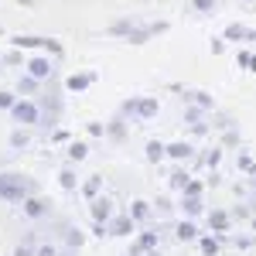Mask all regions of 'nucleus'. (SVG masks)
Listing matches in <instances>:
<instances>
[{"mask_svg":"<svg viewBox=\"0 0 256 256\" xmlns=\"http://www.w3.org/2000/svg\"><path fill=\"white\" fill-rule=\"evenodd\" d=\"M41 192V184L31 174H20V171H0V202H10L20 205L28 195Z\"/></svg>","mask_w":256,"mask_h":256,"instance_id":"obj_1","label":"nucleus"},{"mask_svg":"<svg viewBox=\"0 0 256 256\" xmlns=\"http://www.w3.org/2000/svg\"><path fill=\"white\" fill-rule=\"evenodd\" d=\"M116 113H123L126 120H137V123H147V120H154L160 113V102L158 96H130L120 102Z\"/></svg>","mask_w":256,"mask_h":256,"instance_id":"obj_2","label":"nucleus"},{"mask_svg":"<svg viewBox=\"0 0 256 256\" xmlns=\"http://www.w3.org/2000/svg\"><path fill=\"white\" fill-rule=\"evenodd\" d=\"M7 113H10V120H14V126H34V130H38L41 102H38V96H18Z\"/></svg>","mask_w":256,"mask_h":256,"instance_id":"obj_3","label":"nucleus"},{"mask_svg":"<svg viewBox=\"0 0 256 256\" xmlns=\"http://www.w3.org/2000/svg\"><path fill=\"white\" fill-rule=\"evenodd\" d=\"M14 48H24V52H48V55H55V58H65V44L58 38H44V34H18V38H10Z\"/></svg>","mask_w":256,"mask_h":256,"instance_id":"obj_4","label":"nucleus"},{"mask_svg":"<svg viewBox=\"0 0 256 256\" xmlns=\"http://www.w3.org/2000/svg\"><path fill=\"white\" fill-rule=\"evenodd\" d=\"M20 216L28 218V222H44V218L55 216V205H52V198L34 192V195H28L20 202Z\"/></svg>","mask_w":256,"mask_h":256,"instance_id":"obj_5","label":"nucleus"},{"mask_svg":"<svg viewBox=\"0 0 256 256\" xmlns=\"http://www.w3.org/2000/svg\"><path fill=\"white\" fill-rule=\"evenodd\" d=\"M55 239H58L62 250H68V253H79L82 246H86V232H82L76 222H68V218H58L55 222Z\"/></svg>","mask_w":256,"mask_h":256,"instance_id":"obj_6","label":"nucleus"},{"mask_svg":"<svg viewBox=\"0 0 256 256\" xmlns=\"http://www.w3.org/2000/svg\"><path fill=\"white\" fill-rule=\"evenodd\" d=\"M55 62H58V58H55V55H48V52H34L31 58L24 62V72H31L34 79L48 82L52 76H58V72H55Z\"/></svg>","mask_w":256,"mask_h":256,"instance_id":"obj_7","label":"nucleus"},{"mask_svg":"<svg viewBox=\"0 0 256 256\" xmlns=\"http://www.w3.org/2000/svg\"><path fill=\"white\" fill-rule=\"evenodd\" d=\"M158 246H160V229L147 226V229H137V239L130 242V253L126 256H144V253H150V250H158Z\"/></svg>","mask_w":256,"mask_h":256,"instance_id":"obj_8","label":"nucleus"},{"mask_svg":"<svg viewBox=\"0 0 256 256\" xmlns=\"http://www.w3.org/2000/svg\"><path fill=\"white\" fill-rule=\"evenodd\" d=\"M116 216V202L110 195H96L92 202H89V218L92 222H99V226H110V218Z\"/></svg>","mask_w":256,"mask_h":256,"instance_id":"obj_9","label":"nucleus"},{"mask_svg":"<svg viewBox=\"0 0 256 256\" xmlns=\"http://www.w3.org/2000/svg\"><path fill=\"white\" fill-rule=\"evenodd\" d=\"M198 154V147L192 140H171L168 144V160H174V164H192Z\"/></svg>","mask_w":256,"mask_h":256,"instance_id":"obj_10","label":"nucleus"},{"mask_svg":"<svg viewBox=\"0 0 256 256\" xmlns=\"http://www.w3.org/2000/svg\"><path fill=\"white\" fill-rule=\"evenodd\" d=\"M106 229H110V236H116V239H130L140 226L134 222V216H130V212H120V216L110 218V226H106Z\"/></svg>","mask_w":256,"mask_h":256,"instance_id":"obj_11","label":"nucleus"},{"mask_svg":"<svg viewBox=\"0 0 256 256\" xmlns=\"http://www.w3.org/2000/svg\"><path fill=\"white\" fill-rule=\"evenodd\" d=\"M96 82H99V72L86 68V72H72L62 86H65V92H86V89H92Z\"/></svg>","mask_w":256,"mask_h":256,"instance_id":"obj_12","label":"nucleus"},{"mask_svg":"<svg viewBox=\"0 0 256 256\" xmlns=\"http://www.w3.org/2000/svg\"><path fill=\"white\" fill-rule=\"evenodd\" d=\"M174 89H178V99H181V102H195V106H202V110L216 113V99L208 96L205 89H184V86H174Z\"/></svg>","mask_w":256,"mask_h":256,"instance_id":"obj_13","label":"nucleus"},{"mask_svg":"<svg viewBox=\"0 0 256 256\" xmlns=\"http://www.w3.org/2000/svg\"><path fill=\"white\" fill-rule=\"evenodd\" d=\"M205 222H208V229L218 232V236L232 232V212H226V208H208L205 212Z\"/></svg>","mask_w":256,"mask_h":256,"instance_id":"obj_14","label":"nucleus"},{"mask_svg":"<svg viewBox=\"0 0 256 256\" xmlns=\"http://www.w3.org/2000/svg\"><path fill=\"white\" fill-rule=\"evenodd\" d=\"M126 212L134 216V222H137V226H150V222H154V216H158V212H154V202H147V198H134Z\"/></svg>","mask_w":256,"mask_h":256,"instance_id":"obj_15","label":"nucleus"},{"mask_svg":"<svg viewBox=\"0 0 256 256\" xmlns=\"http://www.w3.org/2000/svg\"><path fill=\"white\" fill-rule=\"evenodd\" d=\"M222 38L229 41V44H242V41H256V31L250 28V24H239V20H232V24H226Z\"/></svg>","mask_w":256,"mask_h":256,"instance_id":"obj_16","label":"nucleus"},{"mask_svg":"<svg viewBox=\"0 0 256 256\" xmlns=\"http://www.w3.org/2000/svg\"><path fill=\"white\" fill-rule=\"evenodd\" d=\"M126 123H130V120L123 116V113L110 116V120H106V140H113V144H126V137H130Z\"/></svg>","mask_w":256,"mask_h":256,"instance_id":"obj_17","label":"nucleus"},{"mask_svg":"<svg viewBox=\"0 0 256 256\" xmlns=\"http://www.w3.org/2000/svg\"><path fill=\"white\" fill-rule=\"evenodd\" d=\"M31 140H34V126H14L10 137H7V147L10 150H28Z\"/></svg>","mask_w":256,"mask_h":256,"instance_id":"obj_18","label":"nucleus"},{"mask_svg":"<svg viewBox=\"0 0 256 256\" xmlns=\"http://www.w3.org/2000/svg\"><path fill=\"white\" fill-rule=\"evenodd\" d=\"M178 208H181V216H188V218H198V216L208 212L205 202H202V195H181L178 198Z\"/></svg>","mask_w":256,"mask_h":256,"instance_id":"obj_19","label":"nucleus"},{"mask_svg":"<svg viewBox=\"0 0 256 256\" xmlns=\"http://www.w3.org/2000/svg\"><path fill=\"white\" fill-rule=\"evenodd\" d=\"M41 89H44V82L34 79L31 72H20L18 82H14V92H18V96H38Z\"/></svg>","mask_w":256,"mask_h":256,"instance_id":"obj_20","label":"nucleus"},{"mask_svg":"<svg viewBox=\"0 0 256 256\" xmlns=\"http://www.w3.org/2000/svg\"><path fill=\"white\" fill-rule=\"evenodd\" d=\"M198 236H202V229H198L195 218L184 216V218L174 226V239H178V242H198Z\"/></svg>","mask_w":256,"mask_h":256,"instance_id":"obj_21","label":"nucleus"},{"mask_svg":"<svg viewBox=\"0 0 256 256\" xmlns=\"http://www.w3.org/2000/svg\"><path fill=\"white\" fill-rule=\"evenodd\" d=\"M137 24H140V18H120V20H113V24L106 28V34H110V38L126 41V38H130V31H134Z\"/></svg>","mask_w":256,"mask_h":256,"instance_id":"obj_22","label":"nucleus"},{"mask_svg":"<svg viewBox=\"0 0 256 256\" xmlns=\"http://www.w3.org/2000/svg\"><path fill=\"white\" fill-rule=\"evenodd\" d=\"M58 184L62 188H65V192H68V195H76V192H79V174H76V164H72V160H68V164H65V168H62L58 171Z\"/></svg>","mask_w":256,"mask_h":256,"instance_id":"obj_23","label":"nucleus"},{"mask_svg":"<svg viewBox=\"0 0 256 256\" xmlns=\"http://www.w3.org/2000/svg\"><path fill=\"white\" fill-rule=\"evenodd\" d=\"M79 195L86 198V202H92L96 195H102V171H96V174H89L86 181L79 184Z\"/></svg>","mask_w":256,"mask_h":256,"instance_id":"obj_24","label":"nucleus"},{"mask_svg":"<svg viewBox=\"0 0 256 256\" xmlns=\"http://www.w3.org/2000/svg\"><path fill=\"white\" fill-rule=\"evenodd\" d=\"M198 250L205 256H218L222 253V236H218V232H202V236H198Z\"/></svg>","mask_w":256,"mask_h":256,"instance_id":"obj_25","label":"nucleus"},{"mask_svg":"<svg viewBox=\"0 0 256 256\" xmlns=\"http://www.w3.org/2000/svg\"><path fill=\"white\" fill-rule=\"evenodd\" d=\"M192 181V171H188V164H178L174 171H171V178H168V184H171V192H184V184Z\"/></svg>","mask_w":256,"mask_h":256,"instance_id":"obj_26","label":"nucleus"},{"mask_svg":"<svg viewBox=\"0 0 256 256\" xmlns=\"http://www.w3.org/2000/svg\"><path fill=\"white\" fill-rule=\"evenodd\" d=\"M65 158L72 160V164H82V160L89 158V144H86V140H68V147H65Z\"/></svg>","mask_w":256,"mask_h":256,"instance_id":"obj_27","label":"nucleus"},{"mask_svg":"<svg viewBox=\"0 0 256 256\" xmlns=\"http://www.w3.org/2000/svg\"><path fill=\"white\" fill-rule=\"evenodd\" d=\"M144 158L150 160V164H160V160H168V144H160V140H147V147H144Z\"/></svg>","mask_w":256,"mask_h":256,"instance_id":"obj_28","label":"nucleus"},{"mask_svg":"<svg viewBox=\"0 0 256 256\" xmlns=\"http://www.w3.org/2000/svg\"><path fill=\"white\" fill-rule=\"evenodd\" d=\"M38 242H41V239L34 236V232H28V236L14 246V253H10V256H34V253H38Z\"/></svg>","mask_w":256,"mask_h":256,"instance_id":"obj_29","label":"nucleus"},{"mask_svg":"<svg viewBox=\"0 0 256 256\" xmlns=\"http://www.w3.org/2000/svg\"><path fill=\"white\" fill-rule=\"evenodd\" d=\"M205 113H208V110H202V106H195V102H184L181 120H184V126H192V123H202V120H205Z\"/></svg>","mask_w":256,"mask_h":256,"instance_id":"obj_30","label":"nucleus"},{"mask_svg":"<svg viewBox=\"0 0 256 256\" xmlns=\"http://www.w3.org/2000/svg\"><path fill=\"white\" fill-rule=\"evenodd\" d=\"M236 168L242 171V174H250V178L256 174V160L250 158V150H239V158H236Z\"/></svg>","mask_w":256,"mask_h":256,"instance_id":"obj_31","label":"nucleus"},{"mask_svg":"<svg viewBox=\"0 0 256 256\" xmlns=\"http://www.w3.org/2000/svg\"><path fill=\"white\" fill-rule=\"evenodd\" d=\"M0 62H4V65H24L28 55H24V48H10L7 55H0Z\"/></svg>","mask_w":256,"mask_h":256,"instance_id":"obj_32","label":"nucleus"},{"mask_svg":"<svg viewBox=\"0 0 256 256\" xmlns=\"http://www.w3.org/2000/svg\"><path fill=\"white\" fill-rule=\"evenodd\" d=\"M236 65H239V68H246V72H256V55H253V52H239Z\"/></svg>","mask_w":256,"mask_h":256,"instance_id":"obj_33","label":"nucleus"},{"mask_svg":"<svg viewBox=\"0 0 256 256\" xmlns=\"http://www.w3.org/2000/svg\"><path fill=\"white\" fill-rule=\"evenodd\" d=\"M154 212H158V216H171V212H174V202H171L168 195L154 198Z\"/></svg>","mask_w":256,"mask_h":256,"instance_id":"obj_34","label":"nucleus"},{"mask_svg":"<svg viewBox=\"0 0 256 256\" xmlns=\"http://www.w3.org/2000/svg\"><path fill=\"white\" fill-rule=\"evenodd\" d=\"M34 256H62L58 239H52V242H38V253H34Z\"/></svg>","mask_w":256,"mask_h":256,"instance_id":"obj_35","label":"nucleus"},{"mask_svg":"<svg viewBox=\"0 0 256 256\" xmlns=\"http://www.w3.org/2000/svg\"><path fill=\"white\" fill-rule=\"evenodd\" d=\"M181 195H205V181L192 174V181L184 184V192H181Z\"/></svg>","mask_w":256,"mask_h":256,"instance_id":"obj_36","label":"nucleus"},{"mask_svg":"<svg viewBox=\"0 0 256 256\" xmlns=\"http://www.w3.org/2000/svg\"><path fill=\"white\" fill-rule=\"evenodd\" d=\"M192 7H195L198 14H216V10H218V0H192Z\"/></svg>","mask_w":256,"mask_h":256,"instance_id":"obj_37","label":"nucleus"},{"mask_svg":"<svg viewBox=\"0 0 256 256\" xmlns=\"http://www.w3.org/2000/svg\"><path fill=\"white\" fill-rule=\"evenodd\" d=\"M212 126H216V130H229V126H236V120L229 116V113H216V116H212Z\"/></svg>","mask_w":256,"mask_h":256,"instance_id":"obj_38","label":"nucleus"},{"mask_svg":"<svg viewBox=\"0 0 256 256\" xmlns=\"http://www.w3.org/2000/svg\"><path fill=\"white\" fill-rule=\"evenodd\" d=\"M68 140H72V134H68L65 126H55V130L48 134V144H68Z\"/></svg>","mask_w":256,"mask_h":256,"instance_id":"obj_39","label":"nucleus"},{"mask_svg":"<svg viewBox=\"0 0 256 256\" xmlns=\"http://www.w3.org/2000/svg\"><path fill=\"white\" fill-rule=\"evenodd\" d=\"M86 134H89V137H106V120H102V123H99V120H89V123H86Z\"/></svg>","mask_w":256,"mask_h":256,"instance_id":"obj_40","label":"nucleus"},{"mask_svg":"<svg viewBox=\"0 0 256 256\" xmlns=\"http://www.w3.org/2000/svg\"><path fill=\"white\" fill-rule=\"evenodd\" d=\"M14 99H18L14 89H0V113H7V110L14 106Z\"/></svg>","mask_w":256,"mask_h":256,"instance_id":"obj_41","label":"nucleus"},{"mask_svg":"<svg viewBox=\"0 0 256 256\" xmlns=\"http://www.w3.org/2000/svg\"><path fill=\"white\" fill-rule=\"evenodd\" d=\"M239 140H242V137H239V126H229V130L222 134V144H229V147H236Z\"/></svg>","mask_w":256,"mask_h":256,"instance_id":"obj_42","label":"nucleus"},{"mask_svg":"<svg viewBox=\"0 0 256 256\" xmlns=\"http://www.w3.org/2000/svg\"><path fill=\"white\" fill-rule=\"evenodd\" d=\"M226 52V38H212V55H222Z\"/></svg>","mask_w":256,"mask_h":256,"instance_id":"obj_43","label":"nucleus"},{"mask_svg":"<svg viewBox=\"0 0 256 256\" xmlns=\"http://www.w3.org/2000/svg\"><path fill=\"white\" fill-rule=\"evenodd\" d=\"M4 34H7V28H4V24H0V38H4Z\"/></svg>","mask_w":256,"mask_h":256,"instance_id":"obj_44","label":"nucleus"},{"mask_svg":"<svg viewBox=\"0 0 256 256\" xmlns=\"http://www.w3.org/2000/svg\"><path fill=\"white\" fill-rule=\"evenodd\" d=\"M242 4H256V0H242Z\"/></svg>","mask_w":256,"mask_h":256,"instance_id":"obj_45","label":"nucleus"},{"mask_svg":"<svg viewBox=\"0 0 256 256\" xmlns=\"http://www.w3.org/2000/svg\"><path fill=\"white\" fill-rule=\"evenodd\" d=\"M0 65H4V62H0Z\"/></svg>","mask_w":256,"mask_h":256,"instance_id":"obj_46","label":"nucleus"},{"mask_svg":"<svg viewBox=\"0 0 256 256\" xmlns=\"http://www.w3.org/2000/svg\"><path fill=\"white\" fill-rule=\"evenodd\" d=\"M253 226H256V222H253Z\"/></svg>","mask_w":256,"mask_h":256,"instance_id":"obj_47","label":"nucleus"}]
</instances>
